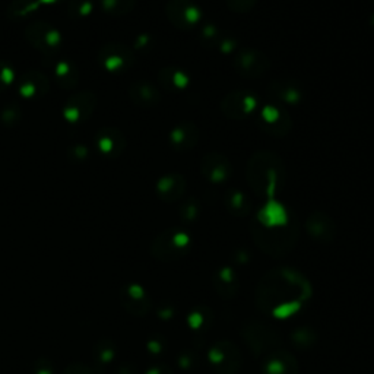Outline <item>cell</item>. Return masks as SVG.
<instances>
[{
    "label": "cell",
    "mask_w": 374,
    "mask_h": 374,
    "mask_svg": "<svg viewBox=\"0 0 374 374\" xmlns=\"http://www.w3.org/2000/svg\"><path fill=\"white\" fill-rule=\"evenodd\" d=\"M186 187H187V181L184 176L171 173V174L161 177L157 181L155 192H157V196L164 202H176L184 195Z\"/></svg>",
    "instance_id": "7c38bea8"
},
{
    "label": "cell",
    "mask_w": 374,
    "mask_h": 374,
    "mask_svg": "<svg viewBox=\"0 0 374 374\" xmlns=\"http://www.w3.org/2000/svg\"><path fill=\"white\" fill-rule=\"evenodd\" d=\"M91 155V150L87 147L85 143H75L68 150V158L75 164H82L88 161Z\"/></svg>",
    "instance_id": "4316f807"
},
{
    "label": "cell",
    "mask_w": 374,
    "mask_h": 374,
    "mask_svg": "<svg viewBox=\"0 0 374 374\" xmlns=\"http://www.w3.org/2000/svg\"><path fill=\"white\" fill-rule=\"evenodd\" d=\"M53 75L57 82V85L61 90H75L79 85L80 80V71L75 61L69 59H59L53 65Z\"/></svg>",
    "instance_id": "5bb4252c"
},
{
    "label": "cell",
    "mask_w": 374,
    "mask_h": 374,
    "mask_svg": "<svg viewBox=\"0 0 374 374\" xmlns=\"http://www.w3.org/2000/svg\"><path fill=\"white\" fill-rule=\"evenodd\" d=\"M24 35L28 43L46 56L56 54L61 46H64V37L61 32L46 20H34L30 25H27Z\"/></svg>",
    "instance_id": "3957f363"
},
{
    "label": "cell",
    "mask_w": 374,
    "mask_h": 374,
    "mask_svg": "<svg viewBox=\"0 0 374 374\" xmlns=\"http://www.w3.org/2000/svg\"><path fill=\"white\" fill-rule=\"evenodd\" d=\"M50 91V79L40 71H28L18 79V94L27 101H35L46 97Z\"/></svg>",
    "instance_id": "9c48e42d"
},
{
    "label": "cell",
    "mask_w": 374,
    "mask_h": 374,
    "mask_svg": "<svg viewBox=\"0 0 374 374\" xmlns=\"http://www.w3.org/2000/svg\"><path fill=\"white\" fill-rule=\"evenodd\" d=\"M199 211V202L196 199H191L187 200L183 206H181V214L186 219H193L196 217Z\"/></svg>",
    "instance_id": "f1b7e54d"
},
{
    "label": "cell",
    "mask_w": 374,
    "mask_h": 374,
    "mask_svg": "<svg viewBox=\"0 0 374 374\" xmlns=\"http://www.w3.org/2000/svg\"><path fill=\"white\" fill-rule=\"evenodd\" d=\"M189 243H191V239L186 233L180 230H170V231H165L155 240L154 252L158 256L174 255V253L183 252L184 248H187V246H189Z\"/></svg>",
    "instance_id": "9a60e30c"
},
{
    "label": "cell",
    "mask_w": 374,
    "mask_h": 374,
    "mask_svg": "<svg viewBox=\"0 0 374 374\" xmlns=\"http://www.w3.org/2000/svg\"><path fill=\"white\" fill-rule=\"evenodd\" d=\"M236 47H237V43L234 40H221L219 44H218V49L222 53H231Z\"/></svg>",
    "instance_id": "1f68e13d"
},
{
    "label": "cell",
    "mask_w": 374,
    "mask_h": 374,
    "mask_svg": "<svg viewBox=\"0 0 374 374\" xmlns=\"http://www.w3.org/2000/svg\"><path fill=\"white\" fill-rule=\"evenodd\" d=\"M225 203L228 206V210H230L233 214L241 215V217L251 212V207H252L251 199H248V196L244 192H240V191L228 192L225 196Z\"/></svg>",
    "instance_id": "603a6c76"
},
{
    "label": "cell",
    "mask_w": 374,
    "mask_h": 374,
    "mask_svg": "<svg viewBox=\"0 0 374 374\" xmlns=\"http://www.w3.org/2000/svg\"><path fill=\"white\" fill-rule=\"evenodd\" d=\"M258 107V98L247 91H234L221 101L222 113L231 120H243Z\"/></svg>",
    "instance_id": "52a82bcc"
},
{
    "label": "cell",
    "mask_w": 374,
    "mask_h": 374,
    "mask_svg": "<svg viewBox=\"0 0 374 374\" xmlns=\"http://www.w3.org/2000/svg\"><path fill=\"white\" fill-rule=\"evenodd\" d=\"M202 174L211 183L222 184L233 174V165L221 154H210L202 159Z\"/></svg>",
    "instance_id": "8fae6325"
},
{
    "label": "cell",
    "mask_w": 374,
    "mask_h": 374,
    "mask_svg": "<svg viewBox=\"0 0 374 374\" xmlns=\"http://www.w3.org/2000/svg\"><path fill=\"white\" fill-rule=\"evenodd\" d=\"M152 44V38L147 34L143 35H139L136 40H135V49L136 50H145L147 47H150Z\"/></svg>",
    "instance_id": "4dcf8cb0"
},
{
    "label": "cell",
    "mask_w": 374,
    "mask_h": 374,
    "mask_svg": "<svg viewBox=\"0 0 374 374\" xmlns=\"http://www.w3.org/2000/svg\"><path fill=\"white\" fill-rule=\"evenodd\" d=\"M95 59L99 68L111 75L128 72L136 60L133 50L119 41H111V43L101 46Z\"/></svg>",
    "instance_id": "7a4b0ae2"
},
{
    "label": "cell",
    "mask_w": 374,
    "mask_h": 374,
    "mask_svg": "<svg viewBox=\"0 0 374 374\" xmlns=\"http://www.w3.org/2000/svg\"><path fill=\"white\" fill-rule=\"evenodd\" d=\"M332 221L325 214L311 215L307 221V230L316 239H330L332 237Z\"/></svg>",
    "instance_id": "7402d4cb"
},
{
    "label": "cell",
    "mask_w": 374,
    "mask_h": 374,
    "mask_svg": "<svg viewBox=\"0 0 374 374\" xmlns=\"http://www.w3.org/2000/svg\"><path fill=\"white\" fill-rule=\"evenodd\" d=\"M129 97L133 104L143 109L154 107L161 101L159 90L155 85H152L151 82H147V80L133 82L129 88Z\"/></svg>",
    "instance_id": "2e32d148"
},
{
    "label": "cell",
    "mask_w": 374,
    "mask_h": 374,
    "mask_svg": "<svg viewBox=\"0 0 374 374\" xmlns=\"http://www.w3.org/2000/svg\"><path fill=\"white\" fill-rule=\"evenodd\" d=\"M97 95L92 91L84 90L72 94L66 102L64 109H61V116L69 123V124H82L88 121L92 114L97 110Z\"/></svg>",
    "instance_id": "277c9868"
},
{
    "label": "cell",
    "mask_w": 374,
    "mask_h": 374,
    "mask_svg": "<svg viewBox=\"0 0 374 374\" xmlns=\"http://www.w3.org/2000/svg\"><path fill=\"white\" fill-rule=\"evenodd\" d=\"M202 40L205 41V43H210V41H214L215 46H218L219 41H221V38L218 37V28H215L212 25L203 27V30H202Z\"/></svg>",
    "instance_id": "f546056e"
},
{
    "label": "cell",
    "mask_w": 374,
    "mask_h": 374,
    "mask_svg": "<svg viewBox=\"0 0 374 374\" xmlns=\"http://www.w3.org/2000/svg\"><path fill=\"white\" fill-rule=\"evenodd\" d=\"M234 68L246 78H259L271 68V61L262 52L255 49H241L234 57Z\"/></svg>",
    "instance_id": "ba28073f"
},
{
    "label": "cell",
    "mask_w": 374,
    "mask_h": 374,
    "mask_svg": "<svg viewBox=\"0 0 374 374\" xmlns=\"http://www.w3.org/2000/svg\"><path fill=\"white\" fill-rule=\"evenodd\" d=\"M158 82L164 90L183 91L191 85V76L176 66H165L158 73Z\"/></svg>",
    "instance_id": "ac0fdd59"
},
{
    "label": "cell",
    "mask_w": 374,
    "mask_h": 374,
    "mask_svg": "<svg viewBox=\"0 0 374 374\" xmlns=\"http://www.w3.org/2000/svg\"><path fill=\"white\" fill-rule=\"evenodd\" d=\"M371 2H373V4H374V0H371Z\"/></svg>",
    "instance_id": "836d02e7"
},
{
    "label": "cell",
    "mask_w": 374,
    "mask_h": 374,
    "mask_svg": "<svg viewBox=\"0 0 374 374\" xmlns=\"http://www.w3.org/2000/svg\"><path fill=\"white\" fill-rule=\"evenodd\" d=\"M40 8V0H12L6 9V15L12 23H23L24 19L35 15Z\"/></svg>",
    "instance_id": "ffe728a7"
},
{
    "label": "cell",
    "mask_w": 374,
    "mask_h": 374,
    "mask_svg": "<svg viewBox=\"0 0 374 374\" xmlns=\"http://www.w3.org/2000/svg\"><path fill=\"white\" fill-rule=\"evenodd\" d=\"M258 0H227V5L234 12H248L255 8Z\"/></svg>",
    "instance_id": "83f0119b"
},
{
    "label": "cell",
    "mask_w": 374,
    "mask_h": 374,
    "mask_svg": "<svg viewBox=\"0 0 374 374\" xmlns=\"http://www.w3.org/2000/svg\"><path fill=\"white\" fill-rule=\"evenodd\" d=\"M61 2H64V0H40V4H41V6H54V5H57V4H61Z\"/></svg>",
    "instance_id": "d6a6232c"
},
{
    "label": "cell",
    "mask_w": 374,
    "mask_h": 374,
    "mask_svg": "<svg viewBox=\"0 0 374 374\" xmlns=\"http://www.w3.org/2000/svg\"><path fill=\"white\" fill-rule=\"evenodd\" d=\"M267 92L277 101L285 104H298L303 99V88L291 79H277L267 87Z\"/></svg>",
    "instance_id": "e0dca14e"
},
{
    "label": "cell",
    "mask_w": 374,
    "mask_h": 374,
    "mask_svg": "<svg viewBox=\"0 0 374 374\" xmlns=\"http://www.w3.org/2000/svg\"><path fill=\"white\" fill-rule=\"evenodd\" d=\"M285 167L279 155L274 152H256L247 164V181L252 189L265 198H274L284 181Z\"/></svg>",
    "instance_id": "6da1fadb"
},
{
    "label": "cell",
    "mask_w": 374,
    "mask_h": 374,
    "mask_svg": "<svg viewBox=\"0 0 374 374\" xmlns=\"http://www.w3.org/2000/svg\"><path fill=\"white\" fill-rule=\"evenodd\" d=\"M259 123L260 128L272 136H284L289 133L291 126H293V120H291L289 114L275 104H266L260 110Z\"/></svg>",
    "instance_id": "30bf717a"
},
{
    "label": "cell",
    "mask_w": 374,
    "mask_h": 374,
    "mask_svg": "<svg viewBox=\"0 0 374 374\" xmlns=\"http://www.w3.org/2000/svg\"><path fill=\"white\" fill-rule=\"evenodd\" d=\"M99 6L104 13L113 18H120L135 11L136 0H99Z\"/></svg>",
    "instance_id": "44dd1931"
},
{
    "label": "cell",
    "mask_w": 374,
    "mask_h": 374,
    "mask_svg": "<svg viewBox=\"0 0 374 374\" xmlns=\"http://www.w3.org/2000/svg\"><path fill=\"white\" fill-rule=\"evenodd\" d=\"M23 120V110L16 104H9L0 111V121L5 128H15Z\"/></svg>",
    "instance_id": "d4e9b609"
},
{
    "label": "cell",
    "mask_w": 374,
    "mask_h": 374,
    "mask_svg": "<svg viewBox=\"0 0 374 374\" xmlns=\"http://www.w3.org/2000/svg\"><path fill=\"white\" fill-rule=\"evenodd\" d=\"M170 143L177 151L195 148L199 142V129L192 121H181L170 132Z\"/></svg>",
    "instance_id": "4fadbf2b"
},
{
    "label": "cell",
    "mask_w": 374,
    "mask_h": 374,
    "mask_svg": "<svg viewBox=\"0 0 374 374\" xmlns=\"http://www.w3.org/2000/svg\"><path fill=\"white\" fill-rule=\"evenodd\" d=\"M94 145L98 154L107 159L119 158L124 150H126V136H124L117 128L106 126L101 128L94 136Z\"/></svg>",
    "instance_id": "8992f818"
},
{
    "label": "cell",
    "mask_w": 374,
    "mask_h": 374,
    "mask_svg": "<svg viewBox=\"0 0 374 374\" xmlns=\"http://www.w3.org/2000/svg\"><path fill=\"white\" fill-rule=\"evenodd\" d=\"M16 73L13 66L6 60H0V94L6 92L15 82Z\"/></svg>",
    "instance_id": "484cf974"
},
{
    "label": "cell",
    "mask_w": 374,
    "mask_h": 374,
    "mask_svg": "<svg viewBox=\"0 0 374 374\" xmlns=\"http://www.w3.org/2000/svg\"><path fill=\"white\" fill-rule=\"evenodd\" d=\"M95 0H69L66 12L72 19H87L94 13Z\"/></svg>",
    "instance_id": "cb8c5ba5"
},
{
    "label": "cell",
    "mask_w": 374,
    "mask_h": 374,
    "mask_svg": "<svg viewBox=\"0 0 374 374\" xmlns=\"http://www.w3.org/2000/svg\"><path fill=\"white\" fill-rule=\"evenodd\" d=\"M170 23L183 31L193 30L202 19V11L191 0H170L165 6Z\"/></svg>",
    "instance_id": "5b68a950"
},
{
    "label": "cell",
    "mask_w": 374,
    "mask_h": 374,
    "mask_svg": "<svg viewBox=\"0 0 374 374\" xmlns=\"http://www.w3.org/2000/svg\"><path fill=\"white\" fill-rule=\"evenodd\" d=\"M259 221L265 228H282L288 222L285 207L271 198L259 214Z\"/></svg>",
    "instance_id": "d6986e66"
}]
</instances>
